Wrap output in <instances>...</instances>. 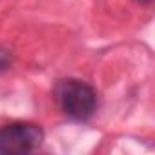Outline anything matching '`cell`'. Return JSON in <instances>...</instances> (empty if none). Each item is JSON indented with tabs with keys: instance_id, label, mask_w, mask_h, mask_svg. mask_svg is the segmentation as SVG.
I'll use <instances>...</instances> for the list:
<instances>
[{
	"instance_id": "6da1fadb",
	"label": "cell",
	"mask_w": 155,
	"mask_h": 155,
	"mask_svg": "<svg viewBox=\"0 0 155 155\" xmlns=\"http://www.w3.org/2000/svg\"><path fill=\"white\" fill-rule=\"evenodd\" d=\"M53 99L58 110L75 122L90 120L99 108L97 90L81 79H60L53 88Z\"/></svg>"
},
{
	"instance_id": "7a4b0ae2",
	"label": "cell",
	"mask_w": 155,
	"mask_h": 155,
	"mask_svg": "<svg viewBox=\"0 0 155 155\" xmlns=\"http://www.w3.org/2000/svg\"><path fill=\"white\" fill-rule=\"evenodd\" d=\"M44 130L28 120H13L0 126V155H24L37 151L44 142Z\"/></svg>"
},
{
	"instance_id": "3957f363",
	"label": "cell",
	"mask_w": 155,
	"mask_h": 155,
	"mask_svg": "<svg viewBox=\"0 0 155 155\" xmlns=\"http://www.w3.org/2000/svg\"><path fill=\"white\" fill-rule=\"evenodd\" d=\"M11 64H13V55H11V51L0 48V73L8 71V69L11 68Z\"/></svg>"
},
{
	"instance_id": "277c9868",
	"label": "cell",
	"mask_w": 155,
	"mask_h": 155,
	"mask_svg": "<svg viewBox=\"0 0 155 155\" xmlns=\"http://www.w3.org/2000/svg\"><path fill=\"white\" fill-rule=\"evenodd\" d=\"M135 2H139V4H150L151 0H135Z\"/></svg>"
}]
</instances>
